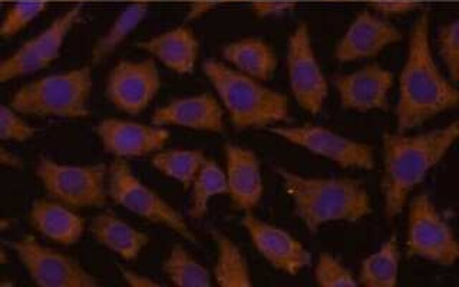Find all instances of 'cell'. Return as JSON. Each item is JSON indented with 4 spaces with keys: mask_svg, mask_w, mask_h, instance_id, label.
<instances>
[{
    "mask_svg": "<svg viewBox=\"0 0 459 287\" xmlns=\"http://www.w3.org/2000/svg\"><path fill=\"white\" fill-rule=\"evenodd\" d=\"M94 131L106 153L122 159L157 152L170 137L165 127L118 117L101 119Z\"/></svg>",
    "mask_w": 459,
    "mask_h": 287,
    "instance_id": "cell-15",
    "label": "cell"
},
{
    "mask_svg": "<svg viewBox=\"0 0 459 287\" xmlns=\"http://www.w3.org/2000/svg\"><path fill=\"white\" fill-rule=\"evenodd\" d=\"M90 231L101 245L129 262L136 259L150 242V236L119 218L112 211L95 216Z\"/></svg>",
    "mask_w": 459,
    "mask_h": 287,
    "instance_id": "cell-23",
    "label": "cell"
},
{
    "mask_svg": "<svg viewBox=\"0 0 459 287\" xmlns=\"http://www.w3.org/2000/svg\"><path fill=\"white\" fill-rule=\"evenodd\" d=\"M341 106L347 111L367 113L386 111L393 75L377 63H368L334 78Z\"/></svg>",
    "mask_w": 459,
    "mask_h": 287,
    "instance_id": "cell-16",
    "label": "cell"
},
{
    "mask_svg": "<svg viewBox=\"0 0 459 287\" xmlns=\"http://www.w3.org/2000/svg\"><path fill=\"white\" fill-rule=\"evenodd\" d=\"M185 3L187 6L186 17L188 20L197 19L210 11H211L216 4L215 0H177Z\"/></svg>",
    "mask_w": 459,
    "mask_h": 287,
    "instance_id": "cell-35",
    "label": "cell"
},
{
    "mask_svg": "<svg viewBox=\"0 0 459 287\" xmlns=\"http://www.w3.org/2000/svg\"><path fill=\"white\" fill-rule=\"evenodd\" d=\"M54 200L35 199L28 212L31 226L44 237L63 245L76 243L85 229V219Z\"/></svg>",
    "mask_w": 459,
    "mask_h": 287,
    "instance_id": "cell-21",
    "label": "cell"
},
{
    "mask_svg": "<svg viewBox=\"0 0 459 287\" xmlns=\"http://www.w3.org/2000/svg\"><path fill=\"white\" fill-rule=\"evenodd\" d=\"M161 86L160 73L154 59H122L108 73L105 94L117 110L138 115L150 106Z\"/></svg>",
    "mask_w": 459,
    "mask_h": 287,
    "instance_id": "cell-13",
    "label": "cell"
},
{
    "mask_svg": "<svg viewBox=\"0 0 459 287\" xmlns=\"http://www.w3.org/2000/svg\"><path fill=\"white\" fill-rule=\"evenodd\" d=\"M241 224L256 251L277 270L294 276L311 264V252L287 231L251 212L242 218Z\"/></svg>",
    "mask_w": 459,
    "mask_h": 287,
    "instance_id": "cell-14",
    "label": "cell"
},
{
    "mask_svg": "<svg viewBox=\"0 0 459 287\" xmlns=\"http://www.w3.org/2000/svg\"><path fill=\"white\" fill-rule=\"evenodd\" d=\"M37 129L20 117L8 104L0 106V139L23 142L34 136Z\"/></svg>",
    "mask_w": 459,
    "mask_h": 287,
    "instance_id": "cell-33",
    "label": "cell"
},
{
    "mask_svg": "<svg viewBox=\"0 0 459 287\" xmlns=\"http://www.w3.org/2000/svg\"><path fill=\"white\" fill-rule=\"evenodd\" d=\"M206 159L199 149H170L158 151L153 156V166L164 176L177 181L188 190Z\"/></svg>",
    "mask_w": 459,
    "mask_h": 287,
    "instance_id": "cell-27",
    "label": "cell"
},
{
    "mask_svg": "<svg viewBox=\"0 0 459 287\" xmlns=\"http://www.w3.org/2000/svg\"><path fill=\"white\" fill-rule=\"evenodd\" d=\"M43 0H17L5 12L0 23L3 39L14 37L25 29L47 8Z\"/></svg>",
    "mask_w": 459,
    "mask_h": 287,
    "instance_id": "cell-30",
    "label": "cell"
},
{
    "mask_svg": "<svg viewBox=\"0 0 459 287\" xmlns=\"http://www.w3.org/2000/svg\"><path fill=\"white\" fill-rule=\"evenodd\" d=\"M225 118L215 95L203 92L177 97L159 106L152 114L150 123L220 133L225 128Z\"/></svg>",
    "mask_w": 459,
    "mask_h": 287,
    "instance_id": "cell-18",
    "label": "cell"
},
{
    "mask_svg": "<svg viewBox=\"0 0 459 287\" xmlns=\"http://www.w3.org/2000/svg\"><path fill=\"white\" fill-rule=\"evenodd\" d=\"M108 176L107 194L116 204L169 228L189 242H196L181 214L143 184L125 159L116 158L109 166Z\"/></svg>",
    "mask_w": 459,
    "mask_h": 287,
    "instance_id": "cell-7",
    "label": "cell"
},
{
    "mask_svg": "<svg viewBox=\"0 0 459 287\" xmlns=\"http://www.w3.org/2000/svg\"><path fill=\"white\" fill-rule=\"evenodd\" d=\"M314 277L319 287L358 286L357 281L351 271L338 257L328 252L318 255Z\"/></svg>",
    "mask_w": 459,
    "mask_h": 287,
    "instance_id": "cell-31",
    "label": "cell"
},
{
    "mask_svg": "<svg viewBox=\"0 0 459 287\" xmlns=\"http://www.w3.org/2000/svg\"><path fill=\"white\" fill-rule=\"evenodd\" d=\"M189 216L201 219L206 214L210 200L218 195L228 193L225 173L217 162L206 158L192 185Z\"/></svg>",
    "mask_w": 459,
    "mask_h": 287,
    "instance_id": "cell-29",
    "label": "cell"
},
{
    "mask_svg": "<svg viewBox=\"0 0 459 287\" xmlns=\"http://www.w3.org/2000/svg\"><path fill=\"white\" fill-rule=\"evenodd\" d=\"M132 1H143V2L149 3L150 1H151L153 0H132Z\"/></svg>",
    "mask_w": 459,
    "mask_h": 287,
    "instance_id": "cell-39",
    "label": "cell"
},
{
    "mask_svg": "<svg viewBox=\"0 0 459 287\" xmlns=\"http://www.w3.org/2000/svg\"><path fill=\"white\" fill-rule=\"evenodd\" d=\"M148 9V3L143 1H132L124 8L94 43L91 63L99 64L111 56L143 21Z\"/></svg>",
    "mask_w": 459,
    "mask_h": 287,
    "instance_id": "cell-26",
    "label": "cell"
},
{
    "mask_svg": "<svg viewBox=\"0 0 459 287\" xmlns=\"http://www.w3.org/2000/svg\"><path fill=\"white\" fill-rule=\"evenodd\" d=\"M459 103V90L439 68L430 43V21L424 12L412 23L398 79L395 109L397 132L405 133Z\"/></svg>",
    "mask_w": 459,
    "mask_h": 287,
    "instance_id": "cell-1",
    "label": "cell"
},
{
    "mask_svg": "<svg viewBox=\"0 0 459 287\" xmlns=\"http://www.w3.org/2000/svg\"><path fill=\"white\" fill-rule=\"evenodd\" d=\"M224 150L232 204L238 210L251 212L263 194L258 158L252 149L231 142L225 144Z\"/></svg>",
    "mask_w": 459,
    "mask_h": 287,
    "instance_id": "cell-19",
    "label": "cell"
},
{
    "mask_svg": "<svg viewBox=\"0 0 459 287\" xmlns=\"http://www.w3.org/2000/svg\"><path fill=\"white\" fill-rule=\"evenodd\" d=\"M289 143L326 158L342 169L371 171L375 161L372 147L316 124L275 126L268 128Z\"/></svg>",
    "mask_w": 459,
    "mask_h": 287,
    "instance_id": "cell-12",
    "label": "cell"
},
{
    "mask_svg": "<svg viewBox=\"0 0 459 287\" xmlns=\"http://www.w3.org/2000/svg\"><path fill=\"white\" fill-rule=\"evenodd\" d=\"M202 69L235 129L268 128L287 120L289 100L282 92L240 73L222 60L208 59Z\"/></svg>",
    "mask_w": 459,
    "mask_h": 287,
    "instance_id": "cell-4",
    "label": "cell"
},
{
    "mask_svg": "<svg viewBox=\"0 0 459 287\" xmlns=\"http://www.w3.org/2000/svg\"><path fill=\"white\" fill-rule=\"evenodd\" d=\"M406 253L442 267L459 258V243L453 230L427 193L415 196L408 209Z\"/></svg>",
    "mask_w": 459,
    "mask_h": 287,
    "instance_id": "cell-8",
    "label": "cell"
},
{
    "mask_svg": "<svg viewBox=\"0 0 459 287\" xmlns=\"http://www.w3.org/2000/svg\"><path fill=\"white\" fill-rule=\"evenodd\" d=\"M217 247L213 269L214 279L220 287H250L253 286L247 261L238 245L220 231H211Z\"/></svg>",
    "mask_w": 459,
    "mask_h": 287,
    "instance_id": "cell-25",
    "label": "cell"
},
{
    "mask_svg": "<svg viewBox=\"0 0 459 287\" xmlns=\"http://www.w3.org/2000/svg\"><path fill=\"white\" fill-rule=\"evenodd\" d=\"M440 56L453 83L459 80V21L442 25L437 33Z\"/></svg>",
    "mask_w": 459,
    "mask_h": 287,
    "instance_id": "cell-32",
    "label": "cell"
},
{
    "mask_svg": "<svg viewBox=\"0 0 459 287\" xmlns=\"http://www.w3.org/2000/svg\"><path fill=\"white\" fill-rule=\"evenodd\" d=\"M223 2H242V1H247L250 0H219Z\"/></svg>",
    "mask_w": 459,
    "mask_h": 287,
    "instance_id": "cell-38",
    "label": "cell"
},
{
    "mask_svg": "<svg viewBox=\"0 0 459 287\" xmlns=\"http://www.w3.org/2000/svg\"><path fill=\"white\" fill-rule=\"evenodd\" d=\"M49 2V1H74L76 3H83L84 1H91V0H43Z\"/></svg>",
    "mask_w": 459,
    "mask_h": 287,
    "instance_id": "cell-37",
    "label": "cell"
},
{
    "mask_svg": "<svg viewBox=\"0 0 459 287\" xmlns=\"http://www.w3.org/2000/svg\"><path fill=\"white\" fill-rule=\"evenodd\" d=\"M401 39L396 27L365 11L349 25L335 47L333 56L341 63L374 58Z\"/></svg>",
    "mask_w": 459,
    "mask_h": 287,
    "instance_id": "cell-17",
    "label": "cell"
},
{
    "mask_svg": "<svg viewBox=\"0 0 459 287\" xmlns=\"http://www.w3.org/2000/svg\"><path fill=\"white\" fill-rule=\"evenodd\" d=\"M35 174L49 197L69 208L102 207L106 203L104 163L68 165L41 155Z\"/></svg>",
    "mask_w": 459,
    "mask_h": 287,
    "instance_id": "cell-6",
    "label": "cell"
},
{
    "mask_svg": "<svg viewBox=\"0 0 459 287\" xmlns=\"http://www.w3.org/2000/svg\"><path fill=\"white\" fill-rule=\"evenodd\" d=\"M32 281L40 287H97L95 276L72 257L41 245L32 235L5 240Z\"/></svg>",
    "mask_w": 459,
    "mask_h": 287,
    "instance_id": "cell-11",
    "label": "cell"
},
{
    "mask_svg": "<svg viewBox=\"0 0 459 287\" xmlns=\"http://www.w3.org/2000/svg\"><path fill=\"white\" fill-rule=\"evenodd\" d=\"M93 87L92 68L83 66L24 84L8 105L23 115L83 118L90 115Z\"/></svg>",
    "mask_w": 459,
    "mask_h": 287,
    "instance_id": "cell-5",
    "label": "cell"
},
{
    "mask_svg": "<svg viewBox=\"0 0 459 287\" xmlns=\"http://www.w3.org/2000/svg\"><path fill=\"white\" fill-rule=\"evenodd\" d=\"M275 171L295 215L311 233L327 222H355L372 212L370 195L358 179L308 177L280 167Z\"/></svg>",
    "mask_w": 459,
    "mask_h": 287,
    "instance_id": "cell-3",
    "label": "cell"
},
{
    "mask_svg": "<svg viewBox=\"0 0 459 287\" xmlns=\"http://www.w3.org/2000/svg\"><path fill=\"white\" fill-rule=\"evenodd\" d=\"M136 47L179 75H188L194 71L200 51L195 32L185 25H176L138 41Z\"/></svg>",
    "mask_w": 459,
    "mask_h": 287,
    "instance_id": "cell-20",
    "label": "cell"
},
{
    "mask_svg": "<svg viewBox=\"0 0 459 287\" xmlns=\"http://www.w3.org/2000/svg\"><path fill=\"white\" fill-rule=\"evenodd\" d=\"M286 46V70L292 95L303 111L317 115L324 106L329 88L306 22L295 25Z\"/></svg>",
    "mask_w": 459,
    "mask_h": 287,
    "instance_id": "cell-9",
    "label": "cell"
},
{
    "mask_svg": "<svg viewBox=\"0 0 459 287\" xmlns=\"http://www.w3.org/2000/svg\"><path fill=\"white\" fill-rule=\"evenodd\" d=\"M458 137V120L414 135L397 131L383 133L380 188L388 219L401 214L410 193L444 158Z\"/></svg>",
    "mask_w": 459,
    "mask_h": 287,
    "instance_id": "cell-2",
    "label": "cell"
},
{
    "mask_svg": "<svg viewBox=\"0 0 459 287\" xmlns=\"http://www.w3.org/2000/svg\"><path fill=\"white\" fill-rule=\"evenodd\" d=\"M222 61L242 74L266 83L275 74L278 59L273 47L257 37L231 41L221 50Z\"/></svg>",
    "mask_w": 459,
    "mask_h": 287,
    "instance_id": "cell-22",
    "label": "cell"
},
{
    "mask_svg": "<svg viewBox=\"0 0 459 287\" xmlns=\"http://www.w3.org/2000/svg\"><path fill=\"white\" fill-rule=\"evenodd\" d=\"M400 262L399 245L394 233L377 251L362 261L357 283L364 287H396Z\"/></svg>",
    "mask_w": 459,
    "mask_h": 287,
    "instance_id": "cell-24",
    "label": "cell"
},
{
    "mask_svg": "<svg viewBox=\"0 0 459 287\" xmlns=\"http://www.w3.org/2000/svg\"><path fill=\"white\" fill-rule=\"evenodd\" d=\"M168 279L177 287H209L211 276L208 270L184 248L176 243L162 264Z\"/></svg>",
    "mask_w": 459,
    "mask_h": 287,
    "instance_id": "cell-28",
    "label": "cell"
},
{
    "mask_svg": "<svg viewBox=\"0 0 459 287\" xmlns=\"http://www.w3.org/2000/svg\"><path fill=\"white\" fill-rule=\"evenodd\" d=\"M83 6V3H76L1 60L0 82L5 83L51 65L59 56L66 37L79 23Z\"/></svg>",
    "mask_w": 459,
    "mask_h": 287,
    "instance_id": "cell-10",
    "label": "cell"
},
{
    "mask_svg": "<svg viewBox=\"0 0 459 287\" xmlns=\"http://www.w3.org/2000/svg\"><path fill=\"white\" fill-rule=\"evenodd\" d=\"M123 278L130 286H162L159 282L153 279L138 274L134 271L120 268Z\"/></svg>",
    "mask_w": 459,
    "mask_h": 287,
    "instance_id": "cell-36",
    "label": "cell"
},
{
    "mask_svg": "<svg viewBox=\"0 0 459 287\" xmlns=\"http://www.w3.org/2000/svg\"><path fill=\"white\" fill-rule=\"evenodd\" d=\"M294 6L287 1L256 0L251 2V9L258 18H266L283 13Z\"/></svg>",
    "mask_w": 459,
    "mask_h": 287,
    "instance_id": "cell-34",
    "label": "cell"
}]
</instances>
